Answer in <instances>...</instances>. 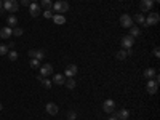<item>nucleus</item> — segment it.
<instances>
[{
  "label": "nucleus",
  "mask_w": 160,
  "mask_h": 120,
  "mask_svg": "<svg viewBox=\"0 0 160 120\" xmlns=\"http://www.w3.org/2000/svg\"><path fill=\"white\" fill-rule=\"evenodd\" d=\"M51 7H53L51 0H42V2H40V8L42 10H50Z\"/></svg>",
  "instance_id": "6ab92c4d"
},
{
  "label": "nucleus",
  "mask_w": 160,
  "mask_h": 120,
  "mask_svg": "<svg viewBox=\"0 0 160 120\" xmlns=\"http://www.w3.org/2000/svg\"><path fill=\"white\" fill-rule=\"evenodd\" d=\"M0 111H2V104H0Z\"/></svg>",
  "instance_id": "e433bc0d"
},
{
  "label": "nucleus",
  "mask_w": 160,
  "mask_h": 120,
  "mask_svg": "<svg viewBox=\"0 0 160 120\" xmlns=\"http://www.w3.org/2000/svg\"><path fill=\"white\" fill-rule=\"evenodd\" d=\"M13 35H22V29L21 28H15V29H13Z\"/></svg>",
  "instance_id": "c756f323"
},
{
  "label": "nucleus",
  "mask_w": 160,
  "mask_h": 120,
  "mask_svg": "<svg viewBox=\"0 0 160 120\" xmlns=\"http://www.w3.org/2000/svg\"><path fill=\"white\" fill-rule=\"evenodd\" d=\"M120 26H122V28H131V26H133L131 16L130 15H122V16H120Z\"/></svg>",
  "instance_id": "6e6552de"
},
{
  "label": "nucleus",
  "mask_w": 160,
  "mask_h": 120,
  "mask_svg": "<svg viewBox=\"0 0 160 120\" xmlns=\"http://www.w3.org/2000/svg\"><path fill=\"white\" fill-rule=\"evenodd\" d=\"M53 10H55L58 15H64V13L69 10V3L66 2V0H58V2L53 3Z\"/></svg>",
  "instance_id": "f257e3e1"
},
{
  "label": "nucleus",
  "mask_w": 160,
  "mask_h": 120,
  "mask_svg": "<svg viewBox=\"0 0 160 120\" xmlns=\"http://www.w3.org/2000/svg\"><path fill=\"white\" fill-rule=\"evenodd\" d=\"M7 53H8V47H7V45H3V43H0V56L7 55Z\"/></svg>",
  "instance_id": "a878e982"
},
{
  "label": "nucleus",
  "mask_w": 160,
  "mask_h": 120,
  "mask_svg": "<svg viewBox=\"0 0 160 120\" xmlns=\"http://www.w3.org/2000/svg\"><path fill=\"white\" fill-rule=\"evenodd\" d=\"M154 75H155V69H152V68H151V69H146V71H144V77L148 78V80H151V78H152Z\"/></svg>",
  "instance_id": "412c9836"
},
{
  "label": "nucleus",
  "mask_w": 160,
  "mask_h": 120,
  "mask_svg": "<svg viewBox=\"0 0 160 120\" xmlns=\"http://www.w3.org/2000/svg\"><path fill=\"white\" fill-rule=\"evenodd\" d=\"M7 22H8V28H16V24H18V18L16 16H8V19H7Z\"/></svg>",
  "instance_id": "f3484780"
},
{
  "label": "nucleus",
  "mask_w": 160,
  "mask_h": 120,
  "mask_svg": "<svg viewBox=\"0 0 160 120\" xmlns=\"http://www.w3.org/2000/svg\"><path fill=\"white\" fill-rule=\"evenodd\" d=\"M43 78H45V77H42V75H40V74L37 75V80H38V82H42V80H43Z\"/></svg>",
  "instance_id": "72a5a7b5"
},
{
  "label": "nucleus",
  "mask_w": 160,
  "mask_h": 120,
  "mask_svg": "<svg viewBox=\"0 0 160 120\" xmlns=\"http://www.w3.org/2000/svg\"><path fill=\"white\" fill-rule=\"evenodd\" d=\"M160 16H158V13H149V16L144 19V24L146 26H155L158 22Z\"/></svg>",
  "instance_id": "7ed1b4c3"
},
{
  "label": "nucleus",
  "mask_w": 160,
  "mask_h": 120,
  "mask_svg": "<svg viewBox=\"0 0 160 120\" xmlns=\"http://www.w3.org/2000/svg\"><path fill=\"white\" fill-rule=\"evenodd\" d=\"M43 16H45L47 19H50V18H53V13H51L50 10H45V11H43Z\"/></svg>",
  "instance_id": "7c9ffc66"
},
{
  "label": "nucleus",
  "mask_w": 160,
  "mask_h": 120,
  "mask_svg": "<svg viewBox=\"0 0 160 120\" xmlns=\"http://www.w3.org/2000/svg\"><path fill=\"white\" fill-rule=\"evenodd\" d=\"M152 7H154V0H141V3H139V8H141L142 13L151 11Z\"/></svg>",
  "instance_id": "0eeeda50"
},
{
  "label": "nucleus",
  "mask_w": 160,
  "mask_h": 120,
  "mask_svg": "<svg viewBox=\"0 0 160 120\" xmlns=\"http://www.w3.org/2000/svg\"><path fill=\"white\" fill-rule=\"evenodd\" d=\"M102 111H104V112H108V114L114 112V111H115V102H114L112 99H106L104 104H102Z\"/></svg>",
  "instance_id": "423d86ee"
},
{
  "label": "nucleus",
  "mask_w": 160,
  "mask_h": 120,
  "mask_svg": "<svg viewBox=\"0 0 160 120\" xmlns=\"http://www.w3.org/2000/svg\"><path fill=\"white\" fill-rule=\"evenodd\" d=\"M8 58H10V61H16L18 59V53L16 51H8Z\"/></svg>",
  "instance_id": "393cba45"
},
{
  "label": "nucleus",
  "mask_w": 160,
  "mask_h": 120,
  "mask_svg": "<svg viewBox=\"0 0 160 120\" xmlns=\"http://www.w3.org/2000/svg\"><path fill=\"white\" fill-rule=\"evenodd\" d=\"M157 2H158V0H157Z\"/></svg>",
  "instance_id": "58836bf2"
},
{
  "label": "nucleus",
  "mask_w": 160,
  "mask_h": 120,
  "mask_svg": "<svg viewBox=\"0 0 160 120\" xmlns=\"http://www.w3.org/2000/svg\"><path fill=\"white\" fill-rule=\"evenodd\" d=\"M75 118H77V114L74 111H69L68 112V120H75Z\"/></svg>",
  "instance_id": "cd10ccee"
},
{
  "label": "nucleus",
  "mask_w": 160,
  "mask_h": 120,
  "mask_svg": "<svg viewBox=\"0 0 160 120\" xmlns=\"http://www.w3.org/2000/svg\"><path fill=\"white\" fill-rule=\"evenodd\" d=\"M117 120H127L128 117H130V112L127 111V109H122V111H118V112H115V115H114Z\"/></svg>",
  "instance_id": "4468645a"
},
{
  "label": "nucleus",
  "mask_w": 160,
  "mask_h": 120,
  "mask_svg": "<svg viewBox=\"0 0 160 120\" xmlns=\"http://www.w3.org/2000/svg\"><path fill=\"white\" fill-rule=\"evenodd\" d=\"M64 82H66V78H64L62 74H55L53 75V83L55 85H64Z\"/></svg>",
  "instance_id": "dca6fc26"
},
{
  "label": "nucleus",
  "mask_w": 160,
  "mask_h": 120,
  "mask_svg": "<svg viewBox=\"0 0 160 120\" xmlns=\"http://www.w3.org/2000/svg\"><path fill=\"white\" fill-rule=\"evenodd\" d=\"M2 7H3V10H8L10 13H16L18 8H19V3L16 0H5Z\"/></svg>",
  "instance_id": "f03ea898"
},
{
  "label": "nucleus",
  "mask_w": 160,
  "mask_h": 120,
  "mask_svg": "<svg viewBox=\"0 0 160 120\" xmlns=\"http://www.w3.org/2000/svg\"><path fill=\"white\" fill-rule=\"evenodd\" d=\"M64 83H66V87L71 88V90H72V88H75V80H74V77H69Z\"/></svg>",
  "instance_id": "4be33fe9"
},
{
  "label": "nucleus",
  "mask_w": 160,
  "mask_h": 120,
  "mask_svg": "<svg viewBox=\"0 0 160 120\" xmlns=\"http://www.w3.org/2000/svg\"><path fill=\"white\" fill-rule=\"evenodd\" d=\"M133 43H135V37H131V35H125V37L122 38V47H123V50H125V48H131V47H133Z\"/></svg>",
  "instance_id": "9d476101"
},
{
  "label": "nucleus",
  "mask_w": 160,
  "mask_h": 120,
  "mask_svg": "<svg viewBox=\"0 0 160 120\" xmlns=\"http://www.w3.org/2000/svg\"><path fill=\"white\" fill-rule=\"evenodd\" d=\"M53 74V66L51 64H43V66H40V75L42 77H48Z\"/></svg>",
  "instance_id": "1a4fd4ad"
},
{
  "label": "nucleus",
  "mask_w": 160,
  "mask_h": 120,
  "mask_svg": "<svg viewBox=\"0 0 160 120\" xmlns=\"http://www.w3.org/2000/svg\"><path fill=\"white\" fill-rule=\"evenodd\" d=\"M77 66L75 64H69L68 68H66V71H64V74L68 75V77H75V74H77Z\"/></svg>",
  "instance_id": "f8f14e48"
},
{
  "label": "nucleus",
  "mask_w": 160,
  "mask_h": 120,
  "mask_svg": "<svg viewBox=\"0 0 160 120\" xmlns=\"http://www.w3.org/2000/svg\"><path fill=\"white\" fill-rule=\"evenodd\" d=\"M42 83H43V87H45V88H50V87H51V80H48V78L45 77V78L42 80Z\"/></svg>",
  "instance_id": "c85d7f7f"
},
{
  "label": "nucleus",
  "mask_w": 160,
  "mask_h": 120,
  "mask_svg": "<svg viewBox=\"0 0 160 120\" xmlns=\"http://www.w3.org/2000/svg\"><path fill=\"white\" fill-rule=\"evenodd\" d=\"M109 120H117V118H115V117H111V118H109Z\"/></svg>",
  "instance_id": "c9c22d12"
},
{
  "label": "nucleus",
  "mask_w": 160,
  "mask_h": 120,
  "mask_svg": "<svg viewBox=\"0 0 160 120\" xmlns=\"http://www.w3.org/2000/svg\"><path fill=\"white\" fill-rule=\"evenodd\" d=\"M31 2H37V0H31Z\"/></svg>",
  "instance_id": "4c0bfd02"
},
{
  "label": "nucleus",
  "mask_w": 160,
  "mask_h": 120,
  "mask_svg": "<svg viewBox=\"0 0 160 120\" xmlns=\"http://www.w3.org/2000/svg\"><path fill=\"white\" fill-rule=\"evenodd\" d=\"M2 5H3V2L0 0V13H3V11H5V10H2Z\"/></svg>",
  "instance_id": "f704fd0d"
},
{
  "label": "nucleus",
  "mask_w": 160,
  "mask_h": 120,
  "mask_svg": "<svg viewBox=\"0 0 160 120\" xmlns=\"http://www.w3.org/2000/svg\"><path fill=\"white\" fill-rule=\"evenodd\" d=\"M117 59H120V61H122V59H125L127 58V51L125 50H120V51H117Z\"/></svg>",
  "instance_id": "5701e85b"
},
{
  "label": "nucleus",
  "mask_w": 160,
  "mask_h": 120,
  "mask_svg": "<svg viewBox=\"0 0 160 120\" xmlns=\"http://www.w3.org/2000/svg\"><path fill=\"white\" fill-rule=\"evenodd\" d=\"M144 19H146V18L142 16V13H138V15L135 16V21H136L138 24H144Z\"/></svg>",
  "instance_id": "b1692460"
},
{
  "label": "nucleus",
  "mask_w": 160,
  "mask_h": 120,
  "mask_svg": "<svg viewBox=\"0 0 160 120\" xmlns=\"http://www.w3.org/2000/svg\"><path fill=\"white\" fill-rule=\"evenodd\" d=\"M29 13H31V16L32 18H37L40 13H42V8H40V5L38 3H35V2H32L31 5H29Z\"/></svg>",
  "instance_id": "39448f33"
},
{
  "label": "nucleus",
  "mask_w": 160,
  "mask_h": 120,
  "mask_svg": "<svg viewBox=\"0 0 160 120\" xmlns=\"http://www.w3.org/2000/svg\"><path fill=\"white\" fill-rule=\"evenodd\" d=\"M154 56H155V58H158V56H160V50H158V47H155V48H154Z\"/></svg>",
  "instance_id": "2f4dec72"
},
{
  "label": "nucleus",
  "mask_w": 160,
  "mask_h": 120,
  "mask_svg": "<svg viewBox=\"0 0 160 120\" xmlns=\"http://www.w3.org/2000/svg\"><path fill=\"white\" fill-rule=\"evenodd\" d=\"M31 68H34V69L40 68V61H38V59H35V58H32V59H31Z\"/></svg>",
  "instance_id": "bb28decb"
},
{
  "label": "nucleus",
  "mask_w": 160,
  "mask_h": 120,
  "mask_svg": "<svg viewBox=\"0 0 160 120\" xmlns=\"http://www.w3.org/2000/svg\"><path fill=\"white\" fill-rule=\"evenodd\" d=\"M157 88H158V83L154 82V80H149L148 85H146V90H148L149 95H155V93H157Z\"/></svg>",
  "instance_id": "9b49d317"
},
{
  "label": "nucleus",
  "mask_w": 160,
  "mask_h": 120,
  "mask_svg": "<svg viewBox=\"0 0 160 120\" xmlns=\"http://www.w3.org/2000/svg\"><path fill=\"white\" fill-rule=\"evenodd\" d=\"M53 21H55L56 24H59V26H61V24H64V22H66V18H64L62 15H55V16H53Z\"/></svg>",
  "instance_id": "aec40b11"
},
{
  "label": "nucleus",
  "mask_w": 160,
  "mask_h": 120,
  "mask_svg": "<svg viewBox=\"0 0 160 120\" xmlns=\"http://www.w3.org/2000/svg\"><path fill=\"white\" fill-rule=\"evenodd\" d=\"M47 112H48L50 115H56V114H58V106H56L55 102H48V104H47Z\"/></svg>",
  "instance_id": "2eb2a0df"
},
{
  "label": "nucleus",
  "mask_w": 160,
  "mask_h": 120,
  "mask_svg": "<svg viewBox=\"0 0 160 120\" xmlns=\"http://www.w3.org/2000/svg\"><path fill=\"white\" fill-rule=\"evenodd\" d=\"M28 55L31 56V58H35V59H38V61H42L43 58H45V50H29V53Z\"/></svg>",
  "instance_id": "20e7f679"
},
{
  "label": "nucleus",
  "mask_w": 160,
  "mask_h": 120,
  "mask_svg": "<svg viewBox=\"0 0 160 120\" xmlns=\"http://www.w3.org/2000/svg\"><path fill=\"white\" fill-rule=\"evenodd\" d=\"M21 3H22V7H29L31 5V0H21Z\"/></svg>",
  "instance_id": "473e14b6"
},
{
  "label": "nucleus",
  "mask_w": 160,
  "mask_h": 120,
  "mask_svg": "<svg viewBox=\"0 0 160 120\" xmlns=\"http://www.w3.org/2000/svg\"><path fill=\"white\" fill-rule=\"evenodd\" d=\"M130 35H131V37H138V35H141V31H139L138 26H131V28H130Z\"/></svg>",
  "instance_id": "a211bd4d"
},
{
  "label": "nucleus",
  "mask_w": 160,
  "mask_h": 120,
  "mask_svg": "<svg viewBox=\"0 0 160 120\" xmlns=\"http://www.w3.org/2000/svg\"><path fill=\"white\" fill-rule=\"evenodd\" d=\"M11 35H13V29L8 28V26H7V28L0 29V37H2V38H10Z\"/></svg>",
  "instance_id": "ddd939ff"
}]
</instances>
